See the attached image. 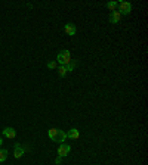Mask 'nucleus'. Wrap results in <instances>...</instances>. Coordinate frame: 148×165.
Here are the masks:
<instances>
[{
    "instance_id": "nucleus-9",
    "label": "nucleus",
    "mask_w": 148,
    "mask_h": 165,
    "mask_svg": "<svg viewBox=\"0 0 148 165\" xmlns=\"http://www.w3.org/2000/svg\"><path fill=\"white\" fill-rule=\"evenodd\" d=\"M58 131H59V128H50L49 131H48V136H49V139H50L52 141H55V143H56Z\"/></svg>"
},
{
    "instance_id": "nucleus-7",
    "label": "nucleus",
    "mask_w": 148,
    "mask_h": 165,
    "mask_svg": "<svg viewBox=\"0 0 148 165\" xmlns=\"http://www.w3.org/2000/svg\"><path fill=\"white\" fill-rule=\"evenodd\" d=\"M67 137H68V139H73V140H77V139L80 137V133H79V130H77L76 127H73L70 131L67 133Z\"/></svg>"
},
{
    "instance_id": "nucleus-11",
    "label": "nucleus",
    "mask_w": 148,
    "mask_h": 165,
    "mask_svg": "<svg viewBox=\"0 0 148 165\" xmlns=\"http://www.w3.org/2000/svg\"><path fill=\"white\" fill-rule=\"evenodd\" d=\"M8 155H9L8 149H0V162H5L8 159Z\"/></svg>"
},
{
    "instance_id": "nucleus-12",
    "label": "nucleus",
    "mask_w": 148,
    "mask_h": 165,
    "mask_svg": "<svg viewBox=\"0 0 148 165\" xmlns=\"http://www.w3.org/2000/svg\"><path fill=\"white\" fill-rule=\"evenodd\" d=\"M58 74L61 77H65L68 74V69H67V65H59L58 66Z\"/></svg>"
},
{
    "instance_id": "nucleus-15",
    "label": "nucleus",
    "mask_w": 148,
    "mask_h": 165,
    "mask_svg": "<svg viewBox=\"0 0 148 165\" xmlns=\"http://www.w3.org/2000/svg\"><path fill=\"white\" fill-rule=\"evenodd\" d=\"M61 162H62V158H61V156H58L56 159H55V164H56V165H59V164H61Z\"/></svg>"
},
{
    "instance_id": "nucleus-5",
    "label": "nucleus",
    "mask_w": 148,
    "mask_h": 165,
    "mask_svg": "<svg viewBox=\"0 0 148 165\" xmlns=\"http://www.w3.org/2000/svg\"><path fill=\"white\" fill-rule=\"evenodd\" d=\"M3 136L8 137V139H15L17 131H15V128H12V127H6V128H3Z\"/></svg>"
},
{
    "instance_id": "nucleus-10",
    "label": "nucleus",
    "mask_w": 148,
    "mask_h": 165,
    "mask_svg": "<svg viewBox=\"0 0 148 165\" xmlns=\"http://www.w3.org/2000/svg\"><path fill=\"white\" fill-rule=\"evenodd\" d=\"M67 140V133L62 131V130H59L58 131V137H56V141L58 143H64Z\"/></svg>"
},
{
    "instance_id": "nucleus-6",
    "label": "nucleus",
    "mask_w": 148,
    "mask_h": 165,
    "mask_svg": "<svg viewBox=\"0 0 148 165\" xmlns=\"http://www.w3.org/2000/svg\"><path fill=\"white\" fill-rule=\"evenodd\" d=\"M14 156L17 158V159H19V158L24 156V148H22L19 143H17V145H15V148H14Z\"/></svg>"
},
{
    "instance_id": "nucleus-4",
    "label": "nucleus",
    "mask_w": 148,
    "mask_h": 165,
    "mask_svg": "<svg viewBox=\"0 0 148 165\" xmlns=\"http://www.w3.org/2000/svg\"><path fill=\"white\" fill-rule=\"evenodd\" d=\"M110 22L111 24H117V22H120V19H122V15H120V12L119 10H114V12H111L110 13Z\"/></svg>"
},
{
    "instance_id": "nucleus-2",
    "label": "nucleus",
    "mask_w": 148,
    "mask_h": 165,
    "mask_svg": "<svg viewBox=\"0 0 148 165\" xmlns=\"http://www.w3.org/2000/svg\"><path fill=\"white\" fill-rule=\"evenodd\" d=\"M117 10L120 12V15H129V13L132 12V5L129 3V2H120Z\"/></svg>"
},
{
    "instance_id": "nucleus-13",
    "label": "nucleus",
    "mask_w": 148,
    "mask_h": 165,
    "mask_svg": "<svg viewBox=\"0 0 148 165\" xmlns=\"http://www.w3.org/2000/svg\"><path fill=\"white\" fill-rule=\"evenodd\" d=\"M107 8L110 9L111 12H114V10H117V8H119V2H108Z\"/></svg>"
},
{
    "instance_id": "nucleus-1",
    "label": "nucleus",
    "mask_w": 148,
    "mask_h": 165,
    "mask_svg": "<svg viewBox=\"0 0 148 165\" xmlns=\"http://www.w3.org/2000/svg\"><path fill=\"white\" fill-rule=\"evenodd\" d=\"M71 61H73V59H71V53H70L68 50H61V52L58 53L56 64H59V65H68Z\"/></svg>"
},
{
    "instance_id": "nucleus-8",
    "label": "nucleus",
    "mask_w": 148,
    "mask_h": 165,
    "mask_svg": "<svg viewBox=\"0 0 148 165\" xmlns=\"http://www.w3.org/2000/svg\"><path fill=\"white\" fill-rule=\"evenodd\" d=\"M64 30H65V33L68 34V35H74V34L77 33V28H76L74 24H65Z\"/></svg>"
},
{
    "instance_id": "nucleus-3",
    "label": "nucleus",
    "mask_w": 148,
    "mask_h": 165,
    "mask_svg": "<svg viewBox=\"0 0 148 165\" xmlns=\"http://www.w3.org/2000/svg\"><path fill=\"white\" fill-rule=\"evenodd\" d=\"M70 152H71V146L70 145H65V143H61L59 148H58V156H61V158L68 156Z\"/></svg>"
},
{
    "instance_id": "nucleus-16",
    "label": "nucleus",
    "mask_w": 148,
    "mask_h": 165,
    "mask_svg": "<svg viewBox=\"0 0 148 165\" xmlns=\"http://www.w3.org/2000/svg\"><path fill=\"white\" fill-rule=\"evenodd\" d=\"M3 145V139H2V136H0V146Z\"/></svg>"
},
{
    "instance_id": "nucleus-14",
    "label": "nucleus",
    "mask_w": 148,
    "mask_h": 165,
    "mask_svg": "<svg viewBox=\"0 0 148 165\" xmlns=\"http://www.w3.org/2000/svg\"><path fill=\"white\" fill-rule=\"evenodd\" d=\"M48 68H49V69H56L58 64L55 62V61H49V62H48Z\"/></svg>"
}]
</instances>
